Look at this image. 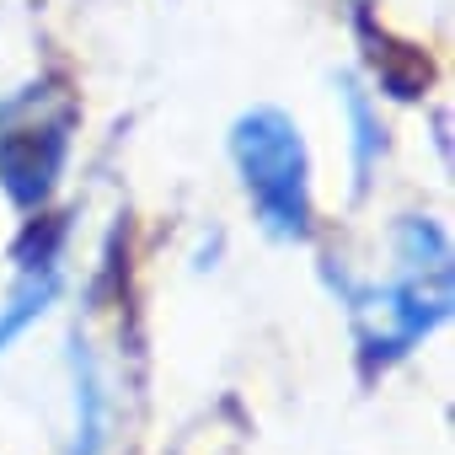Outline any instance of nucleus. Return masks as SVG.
I'll list each match as a JSON object with an SVG mask.
<instances>
[{"mask_svg":"<svg viewBox=\"0 0 455 455\" xmlns=\"http://www.w3.org/2000/svg\"><path fill=\"white\" fill-rule=\"evenodd\" d=\"M391 258L396 263H391L386 284H359L348 274L332 279V290L343 295V306L354 316L364 375L407 359L450 316V242L439 225L423 214H402L391 231Z\"/></svg>","mask_w":455,"mask_h":455,"instance_id":"f257e3e1","label":"nucleus"},{"mask_svg":"<svg viewBox=\"0 0 455 455\" xmlns=\"http://www.w3.org/2000/svg\"><path fill=\"white\" fill-rule=\"evenodd\" d=\"M231 166L274 242L311 236V150L284 108H247L231 124Z\"/></svg>","mask_w":455,"mask_h":455,"instance_id":"f03ea898","label":"nucleus"},{"mask_svg":"<svg viewBox=\"0 0 455 455\" xmlns=\"http://www.w3.org/2000/svg\"><path fill=\"white\" fill-rule=\"evenodd\" d=\"M70 124L76 113L60 102L54 113H44V97L28 92L22 102H0V188L12 193L17 209H44L65 150H70Z\"/></svg>","mask_w":455,"mask_h":455,"instance_id":"7ed1b4c3","label":"nucleus"},{"mask_svg":"<svg viewBox=\"0 0 455 455\" xmlns=\"http://www.w3.org/2000/svg\"><path fill=\"white\" fill-rule=\"evenodd\" d=\"M60 252H65V220L60 214H44L22 231V242H17V284H12L6 300H0V354L60 300V284H65Z\"/></svg>","mask_w":455,"mask_h":455,"instance_id":"20e7f679","label":"nucleus"},{"mask_svg":"<svg viewBox=\"0 0 455 455\" xmlns=\"http://www.w3.org/2000/svg\"><path fill=\"white\" fill-rule=\"evenodd\" d=\"M343 118H348V161H354V193L370 188L380 156H386V124H380V108L375 97L359 86V81H343Z\"/></svg>","mask_w":455,"mask_h":455,"instance_id":"39448f33","label":"nucleus"},{"mask_svg":"<svg viewBox=\"0 0 455 455\" xmlns=\"http://www.w3.org/2000/svg\"><path fill=\"white\" fill-rule=\"evenodd\" d=\"M70 359H76V455H97V450H102V386H97V359L86 354L81 338H76Z\"/></svg>","mask_w":455,"mask_h":455,"instance_id":"423d86ee","label":"nucleus"}]
</instances>
